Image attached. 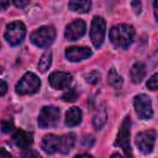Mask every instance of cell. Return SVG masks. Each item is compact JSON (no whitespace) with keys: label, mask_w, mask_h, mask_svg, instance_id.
<instances>
[{"label":"cell","mask_w":158,"mask_h":158,"mask_svg":"<svg viewBox=\"0 0 158 158\" xmlns=\"http://www.w3.org/2000/svg\"><path fill=\"white\" fill-rule=\"evenodd\" d=\"M110 41L111 43L116 47V48H121V49H126L128 48V46L132 43L133 37H135V30L131 25H126V23H120L114 26L110 30L109 33Z\"/></svg>","instance_id":"obj_1"},{"label":"cell","mask_w":158,"mask_h":158,"mask_svg":"<svg viewBox=\"0 0 158 158\" xmlns=\"http://www.w3.org/2000/svg\"><path fill=\"white\" fill-rule=\"evenodd\" d=\"M54 38H56V31L52 26H42L36 31H33L31 35V42L40 48L49 47L53 43Z\"/></svg>","instance_id":"obj_2"},{"label":"cell","mask_w":158,"mask_h":158,"mask_svg":"<svg viewBox=\"0 0 158 158\" xmlns=\"http://www.w3.org/2000/svg\"><path fill=\"white\" fill-rule=\"evenodd\" d=\"M40 86H41V81L38 77L31 72H27L16 84V93L19 95L35 94L38 91Z\"/></svg>","instance_id":"obj_3"},{"label":"cell","mask_w":158,"mask_h":158,"mask_svg":"<svg viewBox=\"0 0 158 158\" xmlns=\"http://www.w3.org/2000/svg\"><path fill=\"white\" fill-rule=\"evenodd\" d=\"M130 128H131V118L126 116L121 123V127L117 132V137L115 141V146L122 148L125 156H132V151L130 146Z\"/></svg>","instance_id":"obj_4"},{"label":"cell","mask_w":158,"mask_h":158,"mask_svg":"<svg viewBox=\"0 0 158 158\" xmlns=\"http://www.w3.org/2000/svg\"><path fill=\"white\" fill-rule=\"evenodd\" d=\"M60 116V110L57 106H43L38 116V126L41 128H49L57 125Z\"/></svg>","instance_id":"obj_5"},{"label":"cell","mask_w":158,"mask_h":158,"mask_svg":"<svg viewBox=\"0 0 158 158\" xmlns=\"http://www.w3.org/2000/svg\"><path fill=\"white\" fill-rule=\"evenodd\" d=\"M26 35V27L22 22L15 21L7 25L6 31H5V40L11 44V46H17L20 44Z\"/></svg>","instance_id":"obj_6"},{"label":"cell","mask_w":158,"mask_h":158,"mask_svg":"<svg viewBox=\"0 0 158 158\" xmlns=\"http://www.w3.org/2000/svg\"><path fill=\"white\" fill-rule=\"evenodd\" d=\"M133 105L136 109V112L139 118L142 120H149L153 116V109H152V101L149 96L146 94H139L135 96Z\"/></svg>","instance_id":"obj_7"},{"label":"cell","mask_w":158,"mask_h":158,"mask_svg":"<svg viewBox=\"0 0 158 158\" xmlns=\"http://www.w3.org/2000/svg\"><path fill=\"white\" fill-rule=\"evenodd\" d=\"M105 28H106L105 20L100 16H95L90 26V38H91L94 47L99 48L102 44L104 37H105Z\"/></svg>","instance_id":"obj_8"},{"label":"cell","mask_w":158,"mask_h":158,"mask_svg":"<svg viewBox=\"0 0 158 158\" xmlns=\"http://www.w3.org/2000/svg\"><path fill=\"white\" fill-rule=\"evenodd\" d=\"M154 141H156L154 131H143L136 136V144H137L138 149L144 154L152 152V149L154 147Z\"/></svg>","instance_id":"obj_9"},{"label":"cell","mask_w":158,"mask_h":158,"mask_svg":"<svg viewBox=\"0 0 158 158\" xmlns=\"http://www.w3.org/2000/svg\"><path fill=\"white\" fill-rule=\"evenodd\" d=\"M85 31H86L85 22L83 20H74L72 23L67 26L64 35L68 41H77L85 35Z\"/></svg>","instance_id":"obj_10"},{"label":"cell","mask_w":158,"mask_h":158,"mask_svg":"<svg viewBox=\"0 0 158 158\" xmlns=\"http://www.w3.org/2000/svg\"><path fill=\"white\" fill-rule=\"evenodd\" d=\"M72 74L70 73H67V72H54L49 75L48 80H49V84L53 89H65L70 85L72 83Z\"/></svg>","instance_id":"obj_11"},{"label":"cell","mask_w":158,"mask_h":158,"mask_svg":"<svg viewBox=\"0 0 158 158\" xmlns=\"http://www.w3.org/2000/svg\"><path fill=\"white\" fill-rule=\"evenodd\" d=\"M91 56V51L88 47H70L65 51V57L70 62H80Z\"/></svg>","instance_id":"obj_12"},{"label":"cell","mask_w":158,"mask_h":158,"mask_svg":"<svg viewBox=\"0 0 158 158\" xmlns=\"http://www.w3.org/2000/svg\"><path fill=\"white\" fill-rule=\"evenodd\" d=\"M42 149L48 154L59 152L60 151V137L56 135L44 136L42 139Z\"/></svg>","instance_id":"obj_13"},{"label":"cell","mask_w":158,"mask_h":158,"mask_svg":"<svg viewBox=\"0 0 158 158\" xmlns=\"http://www.w3.org/2000/svg\"><path fill=\"white\" fill-rule=\"evenodd\" d=\"M14 142L17 147L20 148H23V149H27L31 147L33 139H32V135L30 132H26V131H22V130H17L14 135Z\"/></svg>","instance_id":"obj_14"},{"label":"cell","mask_w":158,"mask_h":158,"mask_svg":"<svg viewBox=\"0 0 158 158\" xmlns=\"http://www.w3.org/2000/svg\"><path fill=\"white\" fill-rule=\"evenodd\" d=\"M81 121V110L79 107H70L65 114V125L69 127L79 125Z\"/></svg>","instance_id":"obj_15"},{"label":"cell","mask_w":158,"mask_h":158,"mask_svg":"<svg viewBox=\"0 0 158 158\" xmlns=\"http://www.w3.org/2000/svg\"><path fill=\"white\" fill-rule=\"evenodd\" d=\"M68 6L72 11L86 14L91 7V0H69Z\"/></svg>","instance_id":"obj_16"},{"label":"cell","mask_w":158,"mask_h":158,"mask_svg":"<svg viewBox=\"0 0 158 158\" xmlns=\"http://www.w3.org/2000/svg\"><path fill=\"white\" fill-rule=\"evenodd\" d=\"M144 74H146V67L143 63L138 62V63H135L131 68V79L135 84H138L142 81V79L144 78Z\"/></svg>","instance_id":"obj_17"},{"label":"cell","mask_w":158,"mask_h":158,"mask_svg":"<svg viewBox=\"0 0 158 158\" xmlns=\"http://www.w3.org/2000/svg\"><path fill=\"white\" fill-rule=\"evenodd\" d=\"M75 143V135L74 133H67V135H63L60 136V153L65 154L68 153L73 146Z\"/></svg>","instance_id":"obj_18"},{"label":"cell","mask_w":158,"mask_h":158,"mask_svg":"<svg viewBox=\"0 0 158 158\" xmlns=\"http://www.w3.org/2000/svg\"><path fill=\"white\" fill-rule=\"evenodd\" d=\"M106 118H107L106 110H105L104 107H100V109L96 111V114H95V116H94V120H93L94 127H95L96 130H100V128H101V127L105 125Z\"/></svg>","instance_id":"obj_19"},{"label":"cell","mask_w":158,"mask_h":158,"mask_svg":"<svg viewBox=\"0 0 158 158\" xmlns=\"http://www.w3.org/2000/svg\"><path fill=\"white\" fill-rule=\"evenodd\" d=\"M107 81H109V84H110L111 86H114L115 89L121 88V85H122V78H121V75L116 72L115 68H111V69H110V72H109V74H107Z\"/></svg>","instance_id":"obj_20"},{"label":"cell","mask_w":158,"mask_h":158,"mask_svg":"<svg viewBox=\"0 0 158 158\" xmlns=\"http://www.w3.org/2000/svg\"><path fill=\"white\" fill-rule=\"evenodd\" d=\"M52 64V53L51 52H46L44 54H42V57L40 58V62H38V69L41 72H47L49 69Z\"/></svg>","instance_id":"obj_21"},{"label":"cell","mask_w":158,"mask_h":158,"mask_svg":"<svg viewBox=\"0 0 158 158\" xmlns=\"http://www.w3.org/2000/svg\"><path fill=\"white\" fill-rule=\"evenodd\" d=\"M77 98H78V93H77L75 89H69V90H67V91L63 94V96H62V99H63L64 101H67V102H73V101L77 100Z\"/></svg>","instance_id":"obj_22"},{"label":"cell","mask_w":158,"mask_h":158,"mask_svg":"<svg viewBox=\"0 0 158 158\" xmlns=\"http://www.w3.org/2000/svg\"><path fill=\"white\" fill-rule=\"evenodd\" d=\"M147 88L151 90H158V73L153 74L148 81H147Z\"/></svg>","instance_id":"obj_23"},{"label":"cell","mask_w":158,"mask_h":158,"mask_svg":"<svg viewBox=\"0 0 158 158\" xmlns=\"http://www.w3.org/2000/svg\"><path fill=\"white\" fill-rule=\"evenodd\" d=\"M99 79H100V74L98 73V72H90V73H88V74H85V80L88 81V83H90V84H95V83H98L99 81Z\"/></svg>","instance_id":"obj_24"},{"label":"cell","mask_w":158,"mask_h":158,"mask_svg":"<svg viewBox=\"0 0 158 158\" xmlns=\"http://www.w3.org/2000/svg\"><path fill=\"white\" fill-rule=\"evenodd\" d=\"M1 128H2V132H10L12 130V121L11 120H4L1 122Z\"/></svg>","instance_id":"obj_25"},{"label":"cell","mask_w":158,"mask_h":158,"mask_svg":"<svg viewBox=\"0 0 158 158\" xmlns=\"http://www.w3.org/2000/svg\"><path fill=\"white\" fill-rule=\"evenodd\" d=\"M131 6H132V9H133V11H135V14H139L141 12V10H142V5H141V0H132V2H131Z\"/></svg>","instance_id":"obj_26"},{"label":"cell","mask_w":158,"mask_h":158,"mask_svg":"<svg viewBox=\"0 0 158 158\" xmlns=\"http://www.w3.org/2000/svg\"><path fill=\"white\" fill-rule=\"evenodd\" d=\"M12 2L16 7H25L30 2V0H12Z\"/></svg>","instance_id":"obj_27"},{"label":"cell","mask_w":158,"mask_h":158,"mask_svg":"<svg viewBox=\"0 0 158 158\" xmlns=\"http://www.w3.org/2000/svg\"><path fill=\"white\" fill-rule=\"evenodd\" d=\"M0 83H1V90H0V95L2 96V95H5V93H6V90H7V84H6V81H5V80H1Z\"/></svg>","instance_id":"obj_28"},{"label":"cell","mask_w":158,"mask_h":158,"mask_svg":"<svg viewBox=\"0 0 158 158\" xmlns=\"http://www.w3.org/2000/svg\"><path fill=\"white\" fill-rule=\"evenodd\" d=\"M154 16H156V20L158 21V0L154 1Z\"/></svg>","instance_id":"obj_29"},{"label":"cell","mask_w":158,"mask_h":158,"mask_svg":"<svg viewBox=\"0 0 158 158\" xmlns=\"http://www.w3.org/2000/svg\"><path fill=\"white\" fill-rule=\"evenodd\" d=\"M10 0H1V10H5L7 7V4H9Z\"/></svg>","instance_id":"obj_30"},{"label":"cell","mask_w":158,"mask_h":158,"mask_svg":"<svg viewBox=\"0 0 158 158\" xmlns=\"http://www.w3.org/2000/svg\"><path fill=\"white\" fill-rule=\"evenodd\" d=\"M2 156L7 157V158H10V157H11V156H10V153H6V152H5V149H1V152H0V157H2Z\"/></svg>","instance_id":"obj_31"}]
</instances>
